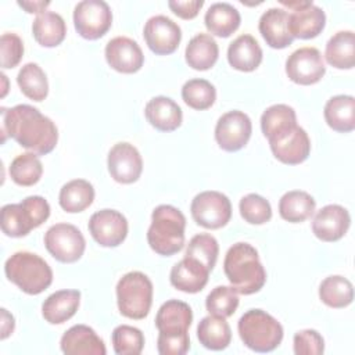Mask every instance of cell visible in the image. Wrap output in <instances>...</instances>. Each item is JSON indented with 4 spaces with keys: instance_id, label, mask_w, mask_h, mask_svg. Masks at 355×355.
Listing matches in <instances>:
<instances>
[{
    "instance_id": "obj_1",
    "label": "cell",
    "mask_w": 355,
    "mask_h": 355,
    "mask_svg": "<svg viewBox=\"0 0 355 355\" xmlns=\"http://www.w3.org/2000/svg\"><path fill=\"white\" fill-rule=\"evenodd\" d=\"M1 144L12 137L19 146L37 155L51 153L58 141L55 123L37 108L29 104H18L12 108H0Z\"/></svg>"
},
{
    "instance_id": "obj_2",
    "label": "cell",
    "mask_w": 355,
    "mask_h": 355,
    "mask_svg": "<svg viewBox=\"0 0 355 355\" xmlns=\"http://www.w3.org/2000/svg\"><path fill=\"white\" fill-rule=\"evenodd\" d=\"M193 322V312L189 304L179 300L164 302L155 316V326L159 331L157 349L161 355H184L190 349L189 327Z\"/></svg>"
},
{
    "instance_id": "obj_3",
    "label": "cell",
    "mask_w": 355,
    "mask_h": 355,
    "mask_svg": "<svg viewBox=\"0 0 355 355\" xmlns=\"http://www.w3.org/2000/svg\"><path fill=\"white\" fill-rule=\"evenodd\" d=\"M223 272L236 293L243 295L258 293L266 283V272L258 251L248 243L240 241L227 250Z\"/></svg>"
},
{
    "instance_id": "obj_4",
    "label": "cell",
    "mask_w": 355,
    "mask_h": 355,
    "mask_svg": "<svg viewBox=\"0 0 355 355\" xmlns=\"http://www.w3.org/2000/svg\"><path fill=\"white\" fill-rule=\"evenodd\" d=\"M186 218L173 205L161 204L151 214V225L147 230L150 248L162 257L179 252L184 245Z\"/></svg>"
},
{
    "instance_id": "obj_5",
    "label": "cell",
    "mask_w": 355,
    "mask_h": 355,
    "mask_svg": "<svg viewBox=\"0 0 355 355\" xmlns=\"http://www.w3.org/2000/svg\"><path fill=\"white\" fill-rule=\"evenodd\" d=\"M7 279L29 295H37L53 283V270L39 255L29 251L14 252L4 263Z\"/></svg>"
},
{
    "instance_id": "obj_6",
    "label": "cell",
    "mask_w": 355,
    "mask_h": 355,
    "mask_svg": "<svg viewBox=\"0 0 355 355\" xmlns=\"http://www.w3.org/2000/svg\"><path fill=\"white\" fill-rule=\"evenodd\" d=\"M237 330L247 348L255 352H270L283 340V326L263 309H248L239 319Z\"/></svg>"
},
{
    "instance_id": "obj_7",
    "label": "cell",
    "mask_w": 355,
    "mask_h": 355,
    "mask_svg": "<svg viewBox=\"0 0 355 355\" xmlns=\"http://www.w3.org/2000/svg\"><path fill=\"white\" fill-rule=\"evenodd\" d=\"M50 216V205L42 196H29L18 204L1 208V230L8 237H24Z\"/></svg>"
},
{
    "instance_id": "obj_8",
    "label": "cell",
    "mask_w": 355,
    "mask_h": 355,
    "mask_svg": "<svg viewBox=\"0 0 355 355\" xmlns=\"http://www.w3.org/2000/svg\"><path fill=\"white\" fill-rule=\"evenodd\" d=\"M116 304L121 315L129 319H144L153 304V283L139 270L125 273L116 283Z\"/></svg>"
},
{
    "instance_id": "obj_9",
    "label": "cell",
    "mask_w": 355,
    "mask_h": 355,
    "mask_svg": "<svg viewBox=\"0 0 355 355\" xmlns=\"http://www.w3.org/2000/svg\"><path fill=\"white\" fill-rule=\"evenodd\" d=\"M194 222L205 229H220L232 218V202L220 191L207 190L198 193L190 205Z\"/></svg>"
},
{
    "instance_id": "obj_10",
    "label": "cell",
    "mask_w": 355,
    "mask_h": 355,
    "mask_svg": "<svg viewBox=\"0 0 355 355\" xmlns=\"http://www.w3.org/2000/svg\"><path fill=\"white\" fill-rule=\"evenodd\" d=\"M46 250L62 263H73L82 258L86 241L82 232L71 223H55L44 233Z\"/></svg>"
},
{
    "instance_id": "obj_11",
    "label": "cell",
    "mask_w": 355,
    "mask_h": 355,
    "mask_svg": "<svg viewBox=\"0 0 355 355\" xmlns=\"http://www.w3.org/2000/svg\"><path fill=\"white\" fill-rule=\"evenodd\" d=\"M76 32L87 40L103 37L112 25V12L103 0H83L73 8Z\"/></svg>"
},
{
    "instance_id": "obj_12",
    "label": "cell",
    "mask_w": 355,
    "mask_h": 355,
    "mask_svg": "<svg viewBox=\"0 0 355 355\" xmlns=\"http://www.w3.org/2000/svg\"><path fill=\"white\" fill-rule=\"evenodd\" d=\"M280 4L291 10L288 14V31L293 37L312 39L323 31L326 14L319 6L306 0H280Z\"/></svg>"
},
{
    "instance_id": "obj_13",
    "label": "cell",
    "mask_w": 355,
    "mask_h": 355,
    "mask_svg": "<svg viewBox=\"0 0 355 355\" xmlns=\"http://www.w3.org/2000/svg\"><path fill=\"white\" fill-rule=\"evenodd\" d=\"M269 147L280 162L298 165L304 162L311 153V140L304 128L297 123L268 139Z\"/></svg>"
},
{
    "instance_id": "obj_14",
    "label": "cell",
    "mask_w": 355,
    "mask_h": 355,
    "mask_svg": "<svg viewBox=\"0 0 355 355\" xmlns=\"http://www.w3.org/2000/svg\"><path fill=\"white\" fill-rule=\"evenodd\" d=\"M286 73L297 85L309 86L318 83L326 73V65L316 47H301L286 60Z\"/></svg>"
},
{
    "instance_id": "obj_15",
    "label": "cell",
    "mask_w": 355,
    "mask_h": 355,
    "mask_svg": "<svg viewBox=\"0 0 355 355\" xmlns=\"http://www.w3.org/2000/svg\"><path fill=\"white\" fill-rule=\"evenodd\" d=\"M251 132L252 123L250 116L243 111L233 110L218 119L215 126V140L222 150L234 153L248 143Z\"/></svg>"
},
{
    "instance_id": "obj_16",
    "label": "cell",
    "mask_w": 355,
    "mask_h": 355,
    "mask_svg": "<svg viewBox=\"0 0 355 355\" xmlns=\"http://www.w3.org/2000/svg\"><path fill=\"white\" fill-rule=\"evenodd\" d=\"M92 237L103 247H118L128 236V220L116 209H100L89 219Z\"/></svg>"
},
{
    "instance_id": "obj_17",
    "label": "cell",
    "mask_w": 355,
    "mask_h": 355,
    "mask_svg": "<svg viewBox=\"0 0 355 355\" xmlns=\"http://www.w3.org/2000/svg\"><path fill=\"white\" fill-rule=\"evenodd\" d=\"M143 36L148 49L158 55L172 54L182 40L180 26L166 15L150 17L144 25Z\"/></svg>"
},
{
    "instance_id": "obj_18",
    "label": "cell",
    "mask_w": 355,
    "mask_h": 355,
    "mask_svg": "<svg viewBox=\"0 0 355 355\" xmlns=\"http://www.w3.org/2000/svg\"><path fill=\"white\" fill-rule=\"evenodd\" d=\"M107 165L111 178L122 184L135 183L143 171V159L139 150L128 141H119L111 147Z\"/></svg>"
},
{
    "instance_id": "obj_19",
    "label": "cell",
    "mask_w": 355,
    "mask_h": 355,
    "mask_svg": "<svg viewBox=\"0 0 355 355\" xmlns=\"http://www.w3.org/2000/svg\"><path fill=\"white\" fill-rule=\"evenodd\" d=\"M105 60L108 65L121 73H135L144 64V55L136 40L128 36L112 37L105 44Z\"/></svg>"
},
{
    "instance_id": "obj_20",
    "label": "cell",
    "mask_w": 355,
    "mask_h": 355,
    "mask_svg": "<svg viewBox=\"0 0 355 355\" xmlns=\"http://www.w3.org/2000/svg\"><path fill=\"white\" fill-rule=\"evenodd\" d=\"M349 225V212L338 204H329L322 207L313 216L312 232L319 240L333 243L345 236Z\"/></svg>"
},
{
    "instance_id": "obj_21",
    "label": "cell",
    "mask_w": 355,
    "mask_h": 355,
    "mask_svg": "<svg viewBox=\"0 0 355 355\" xmlns=\"http://www.w3.org/2000/svg\"><path fill=\"white\" fill-rule=\"evenodd\" d=\"M209 269L191 257H183L175 263L169 273L171 284L183 293L196 294L200 293L208 283Z\"/></svg>"
},
{
    "instance_id": "obj_22",
    "label": "cell",
    "mask_w": 355,
    "mask_h": 355,
    "mask_svg": "<svg viewBox=\"0 0 355 355\" xmlns=\"http://www.w3.org/2000/svg\"><path fill=\"white\" fill-rule=\"evenodd\" d=\"M61 351L67 355H105V344L97 333L86 324L69 327L61 337Z\"/></svg>"
},
{
    "instance_id": "obj_23",
    "label": "cell",
    "mask_w": 355,
    "mask_h": 355,
    "mask_svg": "<svg viewBox=\"0 0 355 355\" xmlns=\"http://www.w3.org/2000/svg\"><path fill=\"white\" fill-rule=\"evenodd\" d=\"M258 29L272 49H284L294 40L288 31V12L284 8H268L259 18Z\"/></svg>"
},
{
    "instance_id": "obj_24",
    "label": "cell",
    "mask_w": 355,
    "mask_h": 355,
    "mask_svg": "<svg viewBox=\"0 0 355 355\" xmlns=\"http://www.w3.org/2000/svg\"><path fill=\"white\" fill-rule=\"evenodd\" d=\"M144 115L150 125L161 132H172L182 125V108L166 96H157L148 100Z\"/></svg>"
},
{
    "instance_id": "obj_25",
    "label": "cell",
    "mask_w": 355,
    "mask_h": 355,
    "mask_svg": "<svg viewBox=\"0 0 355 355\" xmlns=\"http://www.w3.org/2000/svg\"><path fill=\"white\" fill-rule=\"evenodd\" d=\"M227 61L237 71L252 72L262 62V49L254 36L240 35L227 47Z\"/></svg>"
},
{
    "instance_id": "obj_26",
    "label": "cell",
    "mask_w": 355,
    "mask_h": 355,
    "mask_svg": "<svg viewBox=\"0 0 355 355\" xmlns=\"http://www.w3.org/2000/svg\"><path fill=\"white\" fill-rule=\"evenodd\" d=\"M80 291L58 290L50 294L42 304V315L50 324H61L69 320L78 311Z\"/></svg>"
},
{
    "instance_id": "obj_27",
    "label": "cell",
    "mask_w": 355,
    "mask_h": 355,
    "mask_svg": "<svg viewBox=\"0 0 355 355\" xmlns=\"http://www.w3.org/2000/svg\"><path fill=\"white\" fill-rule=\"evenodd\" d=\"M324 121L336 132L348 133L355 129V98L349 94H337L327 100L323 110Z\"/></svg>"
},
{
    "instance_id": "obj_28",
    "label": "cell",
    "mask_w": 355,
    "mask_h": 355,
    "mask_svg": "<svg viewBox=\"0 0 355 355\" xmlns=\"http://www.w3.org/2000/svg\"><path fill=\"white\" fill-rule=\"evenodd\" d=\"M219 47L216 40L208 33H197L193 36L184 51L186 62L196 71H207L212 68L218 60Z\"/></svg>"
},
{
    "instance_id": "obj_29",
    "label": "cell",
    "mask_w": 355,
    "mask_h": 355,
    "mask_svg": "<svg viewBox=\"0 0 355 355\" xmlns=\"http://www.w3.org/2000/svg\"><path fill=\"white\" fill-rule=\"evenodd\" d=\"M240 12L229 3H214L204 15V24L215 36L229 37L240 26Z\"/></svg>"
},
{
    "instance_id": "obj_30",
    "label": "cell",
    "mask_w": 355,
    "mask_h": 355,
    "mask_svg": "<svg viewBox=\"0 0 355 355\" xmlns=\"http://www.w3.org/2000/svg\"><path fill=\"white\" fill-rule=\"evenodd\" d=\"M32 35L43 47H55L62 43L67 35L64 18L53 11L39 14L32 22Z\"/></svg>"
},
{
    "instance_id": "obj_31",
    "label": "cell",
    "mask_w": 355,
    "mask_h": 355,
    "mask_svg": "<svg viewBox=\"0 0 355 355\" xmlns=\"http://www.w3.org/2000/svg\"><path fill=\"white\" fill-rule=\"evenodd\" d=\"M197 337L202 347L211 351H222L232 341V330L225 318L209 315L200 320Z\"/></svg>"
},
{
    "instance_id": "obj_32",
    "label": "cell",
    "mask_w": 355,
    "mask_h": 355,
    "mask_svg": "<svg viewBox=\"0 0 355 355\" xmlns=\"http://www.w3.org/2000/svg\"><path fill=\"white\" fill-rule=\"evenodd\" d=\"M326 61L337 69H351L355 65V35L352 31H340L326 43Z\"/></svg>"
},
{
    "instance_id": "obj_33",
    "label": "cell",
    "mask_w": 355,
    "mask_h": 355,
    "mask_svg": "<svg viewBox=\"0 0 355 355\" xmlns=\"http://www.w3.org/2000/svg\"><path fill=\"white\" fill-rule=\"evenodd\" d=\"M94 200V187L89 180L73 179L67 182L58 194L60 207L69 214L82 212L92 205Z\"/></svg>"
},
{
    "instance_id": "obj_34",
    "label": "cell",
    "mask_w": 355,
    "mask_h": 355,
    "mask_svg": "<svg viewBox=\"0 0 355 355\" xmlns=\"http://www.w3.org/2000/svg\"><path fill=\"white\" fill-rule=\"evenodd\" d=\"M316 208L313 197L302 190H291L284 193L279 200L280 216L291 223H300L309 219Z\"/></svg>"
},
{
    "instance_id": "obj_35",
    "label": "cell",
    "mask_w": 355,
    "mask_h": 355,
    "mask_svg": "<svg viewBox=\"0 0 355 355\" xmlns=\"http://www.w3.org/2000/svg\"><path fill=\"white\" fill-rule=\"evenodd\" d=\"M319 298L330 308H345L354 300L352 283L340 275L327 276L319 286Z\"/></svg>"
},
{
    "instance_id": "obj_36",
    "label": "cell",
    "mask_w": 355,
    "mask_h": 355,
    "mask_svg": "<svg viewBox=\"0 0 355 355\" xmlns=\"http://www.w3.org/2000/svg\"><path fill=\"white\" fill-rule=\"evenodd\" d=\"M17 83L21 92L33 101H43L49 94L47 76L36 62H28L21 67Z\"/></svg>"
},
{
    "instance_id": "obj_37",
    "label": "cell",
    "mask_w": 355,
    "mask_h": 355,
    "mask_svg": "<svg viewBox=\"0 0 355 355\" xmlns=\"http://www.w3.org/2000/svg\"><path fill=\"white\" fill-rule=\"evenodd\" d=\"M10 178L18 186L36 184L43 173V165L35 153H24L17 155L10 165Z\"/></svg>"
},
{
    "instance_id": "obj_38",
    "label": "cell",
    "mask_w": 355,
    "mask_h": 355,
    "mask_svg": "<svg viewBox=\"0 0 355 355\" xmlns=\"http://www.w3.org/2000/svg\"><path fill=\"white\" fill-rule=\"evenodd\" d=\"M297 123V115L293 107L287 104H273L261 115V129L266 139L277 135Z\"/></svg>"
},
{
    "instance_id": "obj_39",
    "label": "cell",
    "mask_w": 355,
    "mask_h": 355,
    "mask_svg": "<svg viewBox=\"0 0 355 355\" xmlns=\"http://www.w3.org/2000/svg\"><path fill=\"white\" fill-rule=\"evenodd\" d=\"M182 98L193 110H208L216 100V89L207 79H190L182 87Z\"/></svg>"
},
{
    "instance_id": "obj_40",
    "label": "cell",
    "mask_w": 355,
    "mask_h": 355,
    "mask_svg": "<svg viewBox=\"0 0 355 355\" xmlns=\"http://www.w3.org/2000/svg\"><path fill=\"white\" fill-rule=\"evenodd\" d=\"M239 306V293L233 287L216 286L205 298V308L209 315L229 318Z\"/></svg>"
},
{
    "instance_id": "obj_41",
    "label": "cell",
    "mask_w": 355,
    "mask_h": 355,
    "mask_svg": "<svg viewBox=\"0 0 355 355\" xmlns=\"http://www.w3.org/2000/svg\"><path fill=\"white\" fill-rule=\"evenodd\" d=\"M219 254V244L212 234L200 233L190 239L186 252V257L196 258L201 263H204L209 270L214 269Z\"/></svg>"
},
{
    "instance_id": "obj_42",
    "label": "cell",
    "mask_w": 355,
    "mask_h": 355,
    "mask_svg": "<svg viewBox=\"0 0 355 355\" xmlns=\"http://www.w3.org/2000/svg\"><path fill=\"white\" fill-rule=\"evenodd\" d=\"M111 340L114 351L118 355H139L144 347V336L141 330L129 324L116 326Z\"/></svg>"
},
{
    "instance_id": "obj_43",
    "label": "cell",
    "mask_w": 355,
    "mask_h": 355,
    "mask_svg": "<svg viewBox=\"0 0 355 355\" xmlns=\"http://www.w3.org/2000/svg\"><path fill=\"white\" fill-rule=\"evenodd\" d=\"M239 209L241 218L251 225H263L272 218V207L269 201L255 193L244 196L240 200Z\"/></svg>"
},
{
    "instance_id": "obj_44",
    "label": "cell",
    "mask_w": 355,
    "mask_h": 355,
    "mask_svg": "<svg viewBox=\"0 0 355 355\" xmlns=\"http://www.w3.org/2000/svg\"><path fill=\"white\" fill-rule=\"evenodd\" d=\"M293 348L295 355H320L324 351V340L319 331L304 329L294 334Z\"/></svg>"
},
{
    "instance_id": "obj_45",
    "label": "cell",
    "mask_w": 355,
    "mask_h": 355,
    "mask_svg": "<svg viewBox=\"0 0 355 355\" xmlns=\"http://www.w3.org/2000/svg\"><path fill=\"white\" fill-rule=\"evenodd\" d=\"M1 67L3 69L14 68L19 64L24 55V43L15 33H3L0 37Z\"/></svg>"
},
{
    "instance_id": "obj_46",
    "label": "cell",
    "mask_w": 355,
    "mask_h": 355,
    "mask_svg": "<svg viewBox=\"0 0 355 355\" xmlns=\"http://www.w3.org/2000/svg\"><path fill=\"white\" fill-rule=\"evenodd\" d=\"M204 0H169L168 7L182 19H193L197 17Z\"/></svg>"
},
{
    "instance_id": "obj_47",
    "label": "cell",
    "mask_w": 355,
    "mask_h": 355,
    "mask_svg": "<svg viewBox=\"0 0 355 355\" xmlns=\"http://www.w3.org/2000/svg\"><path fill=\"white\" fill-rule=\"evenodd\" d=\"M14 316L11 313H8L7 309L1 308V340H6L10 334H12L14 331Z\"/></svg>"
},
{
    "instance_id": "obj_48",
    "label": "cell",
    "mask_w": 355,
    "mask_h": 355,
    "mask_svg": "<svg viewBox=\"0 0 355 355\" xmlns=\"http://www.w3.org/2000/svg\"><path fill=\"white\" fill-rule=\"evenodd\" d=\"M19 7H22L29 14H42L44 12L46 7L50 6V1H18Z\"/></svg>"
},
{
    "instance_id": "obj_49",
    "label": "cell",
    "mask_w": 355,
    "mask_h": 355,
    "mask_svg": "<svg viewBox=\"0 0 355 355\" xmlns=\"http://www.w3.org/2000/svg\"><path fill=\"white\" fill-rule=\"evenodd\" d=\"M1 78H3V80H4V89H3V93H1V96L4 97V96H6V93H7V76H6L4 73H1Z\"/></svg>"
}]
</instances>
